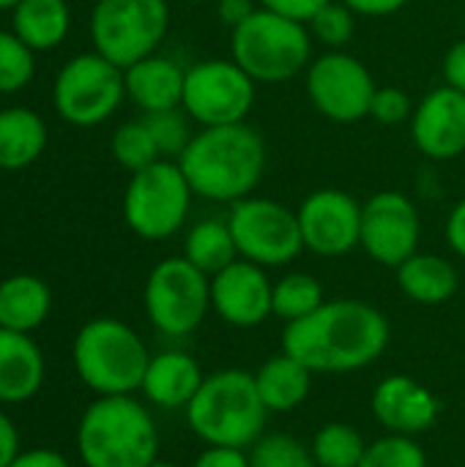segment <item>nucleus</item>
<instances>
[{
    "label": "nucleus",
    "instance_id": "nucleus-1",
    "mask_svg": "<svg viewBox=\"0 0 465 467\" xmlns=\"http://www.w3.org/2000/svg\"><path fill=\"white\" fill-rule=\"evenodd\" d=\"M389 337V320L378 306L356 298H334L312 315L285 323L282 350L312 375H345L378 361Z\"/></svg>",
    "mask_w": 465,
    "mask_h": 467
},
{
    "label": "nucleus",
    "instance_id": "nucleus-2",
    "mask_svg": "<svg viewBox=\"0 0 465 467\" xmlns=\"http://www.w3.org/2000/svg\"><path fill=\"white\" fill-rule=\"evenodd\" d=\"M195 197L233 205L252 197L266 175V140L247 123L208 126L195 131L178 156Z\"/></svg>",
    "mask_w": 465,
    "mask_h": 467
},
{
    "label": "nucleus",
    "instance_id": "nucleus-3",
    "mask_svg": "<svg viewBox=\"0 0 465 467\" xmlns=\"http://www.w3.org/2000/svg\"><path fill=\"white\" fill-rule=\"evenodd\" d=\"M82 467H151L159 460V430L151 410L134 397H96L77 424Z\"/></svg>",
    "mask_w": 465,
    "mask_h": 467
},
{
    "label": "nucleus",
    "instance_id": "nucleus-4",
    "mask_svg": "<svg viewBox=\"0 0 465 467\" xmlns=\"http://www.w3.org/2000/svg\"><path fill=\"white\" fill-rule=\"evenodd\" d=\"M184 416L189 430L206 446L249 449L266 435L269 408L258 394L255 375L244 369H222L206 375Z\"/></svg>",
    "mask_w": 465,
    "mask_h": 467
},
{
    "label": "nucleus",
    "instance_id": "nucleus-5",
    "mask_svg": "<svg viewBox=\"0 0 465 467\" xmlns=\"http://www.w3.org/2000/svg\"><path fill=\"white\" fill-rule=\"evenodd\" d=\"M151 353L143 337L118 317H93L79 326L71 342V364L77 378L96 397L134 394L143 386Z\"/></svg>",
    "mask_w": 465,
    "mask_h": 467
},
{
    "label": "nucleus",
    "instance_id": "nucleus-6",
    "mask_svg": "<svg viewBox=\"0 0 465 467\" xmlns=\"http://www.w3.org/2000/svg\"><path fill=\"white\" fill-rule=\"evenodd\" d=\"M230 57L255 82H288L312 63V36L304 22L258 8L230 30Z\"/></svg>",
    "mask_w": 465,
    "mask_h": 467
},
{
    "label": "nucleus",
    "instance_id": "nucleus-7",
    "mask_svg": "<svg viewBox=\"0 0 465 467\" xmlns=\"http://www.w3.org/2000/svg\"><path fill=\"white\" fill-rule=\"evenodd\" d=\"M192 186L173 159H159L140 172H132L123 189V222L143 241H167L189 219Z\"/></svg>",
    "mask_w": 465,
    "mask_h": 467
},
{
    "label": "nucleus",
    "instance_id": "nucleus-8",
    "mask_svg": "<svg viewBox=\"0 0 465 467\" xmlns=\"http://www.w3.org/2000/svg\"><path fill=\"white\" fill-rule=\"evenodd\" d=\"M170 27V0H96L88 33L99 55L121 68L153 55Z\"/></svg>",
    "mask_w": 465,
    "mask_h": 467
},
{
    "label": "nucleus",
    "instance_id": "nucleus-9",
    "mask_svg": "<svg viewBox=\"0 0 465 467\" xmlns=\"http://www.w3.org/2000/svg\"><path fill=\"white\" fill-rule=\"evenodd\" d=\"M126 99L123 68L99 55L96 49L69 57L52 82V107L79 129L110 120Z\"/></svg>",
    "mask_w": 465,
    "mask_h": 467
},
{
    "label": "nucleus",
    "instance_id": "nucleus-10",
    "mask_svg": "<svg viewBox=\"0 0 465 467\" xmlns=\"http://www.w3.org/2000/svg\"><path fill=\"white\" fill-rule=\"evenodd\" d=\"M148 323L170 339L189 337L211 309V276L195 268L184 254L159 260L143 287Z\"/></svg>",
    "mask_w": 465,
    "mask_h": 467
},
{
    "label": "nucleus",
    "instance_id": "nucleus-11",
    "mask_svg": "<svg viewBox=\"0 0 465 467\" xmlns=\"http://www.w3.org/2000/svg\"><path fill=\"white\" fill-rule=\"evenodd\" d=\"M258 82L233 57H208L186 68L181 109L200 129L247 123Z\"/></svg>",
    "mask_w": 465,
    "mask_h": 467
},
{
    "label": "nucleus",
    "instance_id": "nucleus-12",
    "mask_svg": "<svg viewBox=\"0 0 465 467\" xmlns=\"http://www.w3.org/2000/svg\"><path fill=\"white\" fill-rule=\"evenodd\" d=\"M227 224L241 260L282 268L304 252L299 216L271 197H244L230 205Z\"/></svg>",
    "mask_w": 465,
    "mask_h": 467
},
{
    "label": "nucleus",
    "instance_id": "nucleus-13",
    "mask_svg": "<svg viewBox=\"0 0 465 467\" xmlns=\"http://www.w3.org/2000/svg\"><path fill=\"white\" fill-rule=\"evenodd\" d=\"M307 96L312 107L334 123H356L370 118L378 90L370 68L345 49H326L307 66Z\"/></svg>",
    "mask_w": 465,
    "mask_h": 467
},
{
    "label": "nucleus",
    "instance_id": "nucleus-14",
    "mask_svg": "<svg viewBox=\"0 0 465 467\" xmlns=\"http://www.w3.org/2000/svg\"><path fill=\"white\" fill-rule=\"evenodd\" d=\"M422 219L419 208L403 192H378L362 205L359 246L386 268L403 265L419 252Z\"/></svg>",
    "mask_w": 465,
    "mask_h": 467
},
{
    "label": "nucleus",
    "instance_id": "nucleus-15",
    "mask_svg": "<svg viewBox=\"0 0 465 467\" xmlns=\"http://www.w3.org/2000/svg\"><path fill=\"white\" fill-rule=\"evenodd\" d=\"M296 216L304 249L318 257H343L359 246L362 205L343 189L310 192Z\"/></svg>",
    "mask_w": 465,
    "mask_h": 467
},
{
    "label": "nucleus",
    "instance_id": "nucleus-16",
    "mask_svg": "<svg viewBox=\"0 0 465 467\" xmlns=\"http://www.w3.org/2000/svg\"><path fill=\"white\" fill-rule=\"evenodd\" d=\"M274 282L266 268L236 260L211 276V309L233 328H255L271 317Z\"/></svg>",
    "mask_w": 465,
    "mask_h": 467
},
{
    "label": "nucleus",
    "instance_id": "nucleus-17",
    "mask_svg": "<svg viewBox=\"0 0 465 467\" xmlns=\"http://www.w3.org/2000/svg\"><path fill=\"white\" fill-rule=\"evenodd\" d=\"M411 140L433 161L465 153V93L444 85L430 90L411 115Z\"/></svg>",
    "mask_w": 465,
    "mask_h": 467
},
{
    "label": "nucleus",
    "instance_id": "nucleus-18",
    "mask_svg": "<svg viewBox=\"0 0 465 467\" xmlns=\"http://www.w3.org/2000/svg\"><path fill=\"white\" fill-rule=\"evenodd\" d=\"M370 408L375 421L386 432L406 438L428 432L441 416V402L436 400V394L411 375L384 378L373 391Z\"/></svg>",
    "mask_w": 465,
    "mask_h": 467
},
{
    "label": "nucleus",
    "instance_id": "nucleus-19",
    "mask_svg": "<svg viewBox=\"0 0 465 467\" xmlns=\"http://www.w3.org/2000/svg\"><path fill=\"white\" fill-rule=\"evenodd\" d=\"M206 375L195 356L184 350L153 353L143 375V397L159 410H186V405L200 391Z\"/></svg>",
    "mask_w": 465,
    "mask_h": 467
},
{
    "label": "nucleus",
    "instance_id": "nucleus-20",
    "mask_svg": "<svg viewBox=\"0 0 465 467\" xmlns=\"http://www.w3.org/2000/svg\"><path fill=\"white\" fill-rule=\"evenodd\" d=\"M47 378V358L33 334L0 328V405L30 402Z\"/></svg>",
    "mask_w": 465,
    "mask_h": 467
},
{
    "label": "nucleus",
    "instance_id": "nucleus-21",
    "mask_svg": "<svg viewBox=\"0 0 465 467\" xmlns=\"http://www.w3.org/2000/svg\"><path fill=\"white\" fill-rule=\"evenodd\" d=\"M184 79H186V68H181L173 57L159 52L123 68L126 99L137 109H143V115L181 107Z\"/></svg>",
    "mask_w": 465,
    "mask_h": 467
},
{
    "label": "nucleus",
    "instance_id": "nucleus-22",
    "mask_svg": "<svg viewBox=\"0 0 465 467\" xmlns=\"http://www.w3.org/2000/svg\"><path fill=\"white\" fill-rule=\"evenodd\" d=\"M52 312V290L36 274H11L0 279V328L33 334Z\"/></svg>",
    "mask_w": 465,
    "mask_h": 467
},
{
    "label": "nucleus",
    "instance_id": "nucleus-23",
    "mask_svg": "<svg viewBox=\"0 0 465 467\" xmlns=\"http://www.w3.org/2000/svg\"><path fill=\"white\" fill-rule=\"evenodd\" d=\"M47 150V120L30 107L0 109V170L14 172L36 164Z\"/></svg>",
    "mask_w": 465,
    "mask_h": 467
},
{
    "label": "nucleus",
    "instance_id": "nucleus-24",
    "mask_svg": "<svg viewBox=\"0 0 465 467\" xmlns=\"http://www.w3.org/2000/svg\"><path fill=\"white\" fill-rule=\"evenodd\" d=\"M255 386L269 413H291L307 402L312 391V372L282 350L260 364L255 372Z\"/></svg>",
    "mask_w": 465,
    "mask_h": 467
},
{
    "label": "nucleus",
    "instance_id": "nucleus-25",
    "mask_svg": "<svg viewBox=\"0 0 465 467\" xmlns=\"http://www.w3.org/2000/svg\"><path fill=\"white\" fill-rule=\"evenodd\" d=\"M395 271H397V285L406 293V298L425 304V306H436V304L449 301L460 285L458 268L447 257L430 254V252L411 254Z\"/></svg>",
    "mask_w": 465,
    "mask_h": 467
},
{
    "label": "nucleus",
    "instance_id": "nucleus-26",
    "mask_svg": "<svg viewBox=\"0 0 465 467\" xmlns=\"http://www.w3.org/2000/svg\"><path fill=\"white\" fill-rule=\"evenodd\" d=\"M11 30L36 55L58 49L71 30L69 0H19L11 11Z\"/></svg>",
    "mask_w": 465,
    "mask_h": 467
},
{
    "label": "nucleus",
    "instance_id": "nucleus-27",
    "mask_svg": "<svg viewBox=\"0 0 465 467\" xmlns=\"http://www.w3.org/2000/svg\"><path fill=\"white\" fill-rule=\"evenodd\" d=\"M184 257L208 276L236 263L238 249L227 219H200L197 224H192L184 238Z\"/></svg>",
    "mask_w": 465,
    "mask_h": 467
},
{
    "label": "nucleus",
    "instance_id": "nucleus-28",
    "mask_svg": "<svg viewBox=\"0 0 465 467\" xmlns=\"http://www.w3.org/2000/svg\"><path fill=\"white\" fill-rule=\"evenodd\" d=\"M323 304H326L323 285L310 274L293 271L274 282L271 312H274V317H280L285 323L301 320V317L312 315L315 309H321Z\"/></svg>",
    "mask_w": 465,
    "mask_h": 467
},
{
    "label": "nucleus",
    "instance_id": "nucleus-29",
    "mask_svg": "<svg viewBox=\"0 0 465 467\" xmlns=\"http://www.w3.org/2000/svg\"><path fill=\"white\" fill-rule=\"evenodd\" d=\"M310 451L318 467H359L367 451V443L351 424L332 421L315 432Z\"/></svg>",
    "mask_w": 465,
    "mask_h": 467
},
{
    "label": "nucleus",
    "instance_id": "nucleus-30",
    "mask_svg": "<svg viewBox=\"0 0 465 467\" xmlns=\"http://www.w3.org/2000/svg\"><path fill=\"white\" fill-rule=\"evenodd\" d=\"M110 153L115 159L118 167H123L126 172H140L148 164L159 161V148L151 137V129L145 126L143 118L137 120H126L112 131L110 140Z\"/></svg>",
    "mask_w": 465,
    "mask_h": 467
},
{
    "label": "nucleus",
    "instance_id": "nucleus-31",
    "mask_svg": "<svg viewBox=\"0 0 465 467\" xmlns=\"http://www.w3.org/2000/svg\"><path fill=\"white\" fill-rule=\"evenodd\" d=\"M36 77V52L14 33L0 27V96L25 90Z\"/></svg>",
    "mask_w": 465,
    "mask_h": 467
},
{
    "label": "nucleus",
    "instance_id": "nucleus-32",
    "mask_svg": "<svg viewBox=\"0 0 465 467\" xmlns=\"http://www.w3.org/2000/svg\"><path fill=\"white\" fill-rule=\"evenodd\" d=\"M249 467H318L307 443L285 432H266L260 435L249 451Z\"/></svg>",
    "mask_w": 465,
    "mask_h": 467
},
{
    "label": "nucleus",
    "instance_id": "nucleus-33",
    "mask_svg": "<svg viewBox=\"0 0 465 467\" xmlns=\"http://www.w3.org/2000/svg\"><path fill=\"white\" fill-rule=\"evenodd\" d=\"M145 126L151 129V137L159 148L162 159H173L178 161V156L186 150V145L192 142L195 131H192V118L175 107V109H162V112H148L143 115Z\"/></svg>",
    "mask_w": 465,
    "mask_h": 467
},
{
    "label": "nucleus",
    "instance_id": "nucleus-34",
    "mask_svg": "<svg viewBox=\"0 0 465 467\" xmlns=\"http://www.w3.org/2000/svg\"><path fill=\"white\" fill-rule=\"evenodd\" d=\"M307 27L312 41L323 44L326 49H345L356 33V14L343 0H332L307 22Z\"/></svg>",
    "mask_w": 465,
    "mask_h": 467
},
{
    "label": "nucleus",
    "instance_id": "nucleus-35",
    "mask_svg": "<svg viewBox=\"0 0 465 467\" xmlns=\"http://www.w3.org/2000/svg\"><path fill=\"white\" fill-rule=\"evenodd\" d=\"M359 467H428V457L414 438L386 432L384 438L367 443Z\"/></svg>",
    "mask_w": 465,
    "mask_h": 467
},
{
    "label": "nucleus",
    "instance_id": "nucleus-36",
    "mask_svg": "<svg viewBox=\"0 0 465 467\" xmlns=\"http://www.w3.org/2000/svg\"><path fill=\"white\" fill-rule=\"evenodd\" d=\"M414 101L411 96L403 90V88H378L375 96H373V104H370V118H375L378 123L384 126H397V123H406L411 120L414 115Z\"/></svg>",
    "mask_w": 465,
    "mask_h": 467
},
{
    "label": "nucleus",
    "instance_id": "nucleus-37",
    "mask_svg": "<svg viewBox=\"0 0 465 467\" xmlns=\"http://www.w3.org/2000/svg\"><path fill=\"white\" fill-rule=\"evenodd\" d=\"M258 3H260V8H269L274 14H282V16H291V19L307 25L332 0H258Z\"/></svg>",
    "mask_w": 465,
    "mask_h": 467
},
{
    "label": "nucleus",
    "instance_id": "nucleus-38",
    "mask_svg": "<svg viewBox=\"0 0 465 467\" xmlns=\"http://www.w3.org/2000/svg\"><path fill=\"white\" fill-rule=\"evenodd\" d=\"M189 467H249V457L244 449L230 446H206Z\"/></svg>",
    "mask_w": 465,
    "mask_h": 467
},
{
    "label": "nucleus",
    "instance_id": "nucleus-39",
    "mask_svg": "<svg viewBox=\"0 0 465 467\" xmlns=\"http://www.w3.org/2000/svg\"><path fill=\"white\" fill-rule=\"evenodd\" d=\"M8 467H74L66 454L55 451V449H47V446H38V449H22L14 462Z\"/></svg>",
    "mask_w": 465,
    "mask_h": 467
},
{
    "label": "nucleus",
    "instance_id": "nucleus-40",
    "mask_svg": "<svg viewBox=\"0 0 465 467\" xmlns=\"http://www.w3.org/2000/svg\"><path fill=\"white\" fill-rule=\"evenodd\" d=\"M444 82L465 93V38L455 41L444 57Z\"/></svg>",
    "mask_w": 465,
    "mask_h": 467
},
{
    "label": "nucleus",
    "instance_id": "nucleus-41",
    "mask_svg": "<svg viewBox=\"0 0 465 467\" xmlns=\"http://www.w3.org/2000/svg\"><path fill=\"white\" fill-rule=\"evenodd\" d=\"M19 451H22V446H19V430L11 421V416L0 408V467L11 465Z\"/></svg>",
    "mask_w": 465,
    "mask_h": 467
},
{
    "label": "nucleus",
    "instance_id": "nucleus-42",
    "mask_svg": "<svg viewBox=\"0 0 465 467\" xmlns=\"http://www.w3.org/2000/svg\"><path fill=\"white\" fill-rule=\"evenodd\" d=\"M255 0H217V16L233 30L255 14Z\"/></svg>",
    "mask_w": 465,
    "mask_h": 467
},
{
    "label": "nucleus",
    "instance_id": "nucleus-43",
    "mask_svg": "<svg viewBox=\"0 0 465 467\" xmlns=\"http://www.w3.org/2000/svg\"><path fill=\"white\" fill-rule=\"evenodd\" d=\"M447 244L458 257L465 260V197L447 216Z\"/></svg>",
    "mask_w": 465,
    "mask_h": 467
},
{
    "label": "nucleus",
    "instance_id": "nucleus-44",
    "mask_svg": "<svg viewBox=\"0 0 465 467\" xmlns=\"http://www.w3.org/2000/svg\"><path fill=\"white\" fill-rule=\"evenodd\" d=\"M356 16H389L406 8L411 0H343Z\"/></svg>",
    "mask_w": 465,
    "mask_h": 467
},
{
    "label": "nucleus",
    "instance_id": "nucleus-45",
    "mask_svg": "<svg viewBox=\"0 0 465 467\" xmlns=\"http://www.w3.org/2000/svg\"><path fill=\"white\" fill-rule=\"evenodd\" d=\"M19 5V0H0V11H14Z\"/></svg>",
    "mask_w": 465,
    "mask_h": 467
},
{
    "label": "nucleus",
    "instance_id": "nucleus-46",
    "mask_svg": "<svg viewBox=\"0 0 465 467\" xmlns=\"http://www.w3.org/2000/svg\"><path fill=\"white\" fill-rule=\"evenodd\" d=\"M151 467H178V465H173V462H162V460H156L153 465Z\"/></svg>",
    "mask_w": 465,
    "mask_h": 467
},
{
    "label": "nucleus",
    "instance_id": "nucleus-47",
    "mask_svg": "<svg viewBox=\"0 0 465 467\" xmlns=\"http://www.w3.org/2000/svg\"><path fill=\"white\" fill-rule=\"evenodd\" d=\"M178 3H186V5H195V3H203V0H178Z\"/></svg>",
    "mask_w": 465,
    "mask_h": 467
}]
</instances>
